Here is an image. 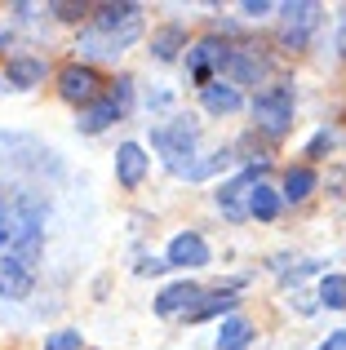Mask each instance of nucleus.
Wrapping results in <instances>:
<instances>
[{
	"instance_id": "nucleus-3",
	"label": "nucleus",
	"mask_w": 346,
	"mask_h": 350,
	"mask_svg": "<svg viewBox=\"0 0 346 350\" xmlns=\"http://www.w3.org/2000/svg\"><path fill=\"white\" fill-rule=\"evenodd\" d=\"M253 124L267 137H284L293 129V89L280 80V85H267L258 98H253Z\"/></svg>"
},
{
	"instance_id": "nucleus-19",
	"label": "nucleus",
	"mask_w": 346,
	"mask_h": 350,
	"mask_svg": "<svg viewBox=\"0 0 346 350\" xmlns=\"http://www.w3.org/2000/svg\"><path fill=\"white\" fill-rule=\"evenodd\" d=\"M235 288H217L213 297H204V301H196V310H191V319H209V315H226V310H235Z\"/></svg>"
},
{
	"instance_id": "nucleus-17",
	"label": "nucleus",
	"mask_w": 346,
	"mask_h": 350,
	"mask_svg": "<svg viewBox=\"0 0 346 350\" xmlns=\"http://www.w3.org/2000/svg\"><path fill=\"white\" fill-rule=\"evenodd\" d=\"M178 49H187V31H182V27H160V31L151 36V53H156V62H173Z\"/></svg>"
},
{
	"instance_id": "nucleus-2",
	"label": "nucleus",
	"mask_w": 346,
	"mask_h": 350,
	"mask_svg": "<svg viewBox=\"0 0 346 350\" xmlns=\"http://www.w3.org/2000/svg\"><path fill=\"white\" fill-rule=\"evenodd\" d=\"M151 146L160 151V160L169 164V173H178V178H191V169H196V146H200V124L191 116H173L169 124H156L151 129Z\"/></svg>"
},
{
	"instance_id": "nucleus-7",
	"label": "nucleus",
	"mask_w": 346,
	"mask_h": 350,
	"mask_svg": "<svg viewBox=\"0 0 346 350\" xmlns=\"http://www.w3.org/2000/svg\"><path fill=\"white\" fill-rule=\"evenodd\" d=\"M98 85H103V76H98L89 62H71V67L58 71V94L67 98V103L76 107H89L98 98Z\"/></svg>"
},
{
	"instance_id": "nucleus-4",
	"label": "nucleus",
	"mask_w": 346,
	"mask_h": 350,
	"mask_svg": "<svg viewBox=\"0 0 346 350\" xmlns=\"http://www.w3.org/2000/svg\"><path fill=\"white\" fill-rule=\"evenodd\" d=\"M280 14H284V23H280V44L297 53V49L311 44V36H315V27H320L324 9L315 5V0H297V5H284Z\"/></svg>"
},
{
	"instance_id": "nucleus-25",
	"label": "nucleus",
	"mask_w": 346,
	"mask_h": 350,
	"mask_svg": "<svg viewBox=\"0 0 346 350\" xmlns=\"http://www.w3.org/2000/svg\"><path fill=\"white\" fill-rule=\"evenodd\" d=\"M138 271H142V275H160V271H165V257H151V262H142Z\"/></svg>"
},
{
	"instance_id": "nucleus-14",
	"label": "nucleus",
	"mask_w": 346,
	"mask_h": 350,
	"mask_svg": "<svg viewBox=\"0 0 346 350\" xmlns=\"http://www.w3.org/2000/svg\"><path fill=\"white\" fill-rule=\"evenodd\" d=\"M320 187V178H315V169H306V164H297V169L284 173V191H280V200H289V204H302L311 191Z\"/></svg>"
},
{
	"instance_id": "nucleus-11",
	"label": "nucleus",
	"mask_w": 346,
	"mask_h": 350,
	"mask_svg": "<svg viewBox=\"0 0 346 350\" xmlns=\"http://www.w3.org/2000/svg\"><path fill=\"white\" fill-rule=\"evenodd\" d=\"M200 297H204V293H200V284H191V280L169 284V288L156 297V315H165V319H169V315H191Z\"/></svg>"
},
{
	"instance_id": "nucleus-1",
	"label": "nucleus",
	"mask_w": 346,
	"mask_h": 350,
	"mask_svg": "<svg viewBox=\"0 0 346 350\" xmlns=\"http://www.w3.org/2000/svg\"><path fill=\"white\" fill-rule=\"evenodd\" d=\"M142 36V5H98L94 23L80 31V53L89 58H120Z\"/></svg>"
},
{
	"instance_id": "nucleus-23",
	"label": "nucleus",
	"mask_w": 346,
	"mask_h": 350,
	"mask_svg": "<svg viewBox=\"0 0 346 350\" xmlns=\"http://www.w3.org/2000/svg\"><path fill=\"white\" fill-rule=\"evenodd\" d=\"M49 9H53V14H58V18H67V23H76L80 14H89L85 5H49Z\"/></svg>"
},
{
	"instance_id": "nucleus-16",
	"label": "nucleus",
	"mask_w": 346,
	"mask_h": 350,
	"mask_svg": "<svg viewBox=\"0 0 346 350\" xmlns=\"http://www.w3.org/2000/svg\"><path fill=\"white\" fill-rule=\"evenodd\" d=\"M280 213V191H271L267 182H258V187L249 191V217H258V222H276Z\"/></svg>"
},
{
	"instance_id": "nucleus-26",
	"label": "nucleus",
	"mask_w": 346,
	"mask_h": 350,
	"mask_svg": "<svg viewBox=\"0 0 346 350\" xmlns=\"http://www.w3.org/2000/svg\"><path fill=\"white\" fill-rule=\"evenodd\" d=\"M320 350H346V328H342V333H333V337H329V342H324Z\"/></svg>"
},
{
	"instance_id": "nucleus-24",
	"label": "nucleus",
	"mask_w": 346,
	"mask_h": 350,
	"mask_svg": "<svg viewBox=\"0 0 346 350\" xmlns=\"http://www.w3.org/2000/svg\"><path fill=\"white\" fill-rule=\"evenodd\" d=\"M249 18H262V14H271V0H249V5H240Z\"/></svg>"
},
{
	"instance_id": "nucleus-6",
	"label": "nucleus",
	"mask_w": 346,
	"mask_h": 350,
	"mask_svg": "<svg viewBox=\"0 0 346 350\" xmlns=\"http://www.w3.org/2000/svg\"><path fill=\"white\" fill-rule=\"evenodd\" d=\"M258 173L262 169H244V173H235L231 182H222V191H217V208H222L226 222H244V217H249V191L262 182Z\"/></svg>"
},
{
	"instance_id": "nucleus-20",
	"label": "nucleus",
	"mask_w": 346,
	"mask_h": 350,
	"mask_svg": "<svg viewBox=\"0 0 346 350\" xmlns=\"http://www.w3.org/2000/svg\"><path fill=\"white\" fill-rule=\"evenodd\" d=\"M320 306L346 310V275H324L320 280Z\"/></svg>"
},
{
	"instance_id": "nucleus-27",
	"label": "nucleus",
	"mask_w": 346,
	"mask_h": 350,
	"mask_svg": "<svg viewBox=\"0 0 346 350\" xmlns=\"http://www.w3.org/2000/svg\"><path fill=\"white\" fill-rule=\"evenodd\" d=\"M9 40H14V31H9V27H0V49H5Z\"/></svg>"
},
{
	"instance_id": "nucleus-22",
	"label": "nucleus",
	"mask_w": 346,
	"mask_h": 350,
	"mask_svg": "<svg viewBox=\"0 0 346 350\" xmlns=\"http://www.w3.org/2000/svg\"><path fill=\"white\" fill-rule=\"evenodd\" d=\"M324 151H333V133H320V137H315L311 146H306V155H315V160H320Z\"/></svg>"
},
{
	"instance_id": "nucleus-8",
	"label": "nucleus",
	"mask_w": 346,
	"mask_h": 350,
	"mask_svg": "<svg viewBox=\"0 0 346 350\" xmlns=\"http://www.w3.org/2000/svg\"><path fill=\"white\" fill-rule=\"evenodd\" d=\"M213 262V253H209L204 235L196 231H182L169 239V253H165V266H178V271H200V266Z\"/></svg>"
},
{
	"instance_id": "nucleus-9",
	"label": "nucleus",
	"mask_w": 346,
	"mask_h": 350,
	"mask_svg": "<svg viewBox=\"0 0 346 350\" xmlns=\"http://www.w3.org/2000/svg\"><path fill=\"white\" fill-rule=\"evenodd\" d=\"M222 80L226 85H258V80H267V58H258L253 49H226Z\"/></svg>"
},
{
	"instance_id": "nucleus-21",
	"label": "nucleus",
	"mask_w": 346,
	"mask_h": 350,
	"mask_svg": "<svg viewBox=\"0 0 346 350\" xmlns=\"http://www.w3.org/2000/svg\"><path fill=\"white\" fill-rule=\"evenodd\" d=\"M44 350H80V333L76 328H58L44 337Z\"/></svg>"
},
{
	"instance_id": "nucleus-12",
	"label": "nucleus",
	"mask_w": 346,
	"mask_h": 350,
	"mask_svg": "<svg viewBox=\"0 0 346 350\" xmlns=\"http://www.w3.org/2000/svg\"><path fill=\"white\" fill-rule=\"evenodd\" d=\"M120 116H124V111L116 107V98H94L89 107H80L76 129H80V133H103V129H111Z\"/></svg>"
},
{
	"instance_id": "nucleus-10",
	"label": "nucleus",
	"mask_w": 346,
	"mask_h": 350,
	"mask_svg": "<svg viewBox=\"0 0 346 350\" xmlns=\"http://www.w3.org/2000/svg\"><path fill=\"white\" fill-rule=\"evenodd\" d=\"M147 151H142L138 142H120V151H116V178H120L124 191L142 187V178H147Z\"/></svg>"
},
{
	"instance_id": "nucleus-28",
	"label": "nucleus",
	"mask_w": 346,
	"mask_h": 350,
	"mask_svg": "<svg viewBox=\"0 0 346 350\" xmlns=\"http://www.w3.org/2000/svg\"><path fill=\"white\" fill-rule=\"evenodd\" d=\"M342 49H346V23H342Z\"/></svg>"
},
{
	"instance_id": "nucleus-18",
	"label": "nucleus",
	"mask_w": 346,
	"mask_h": 350,
	"mask_svg": "<svg viewBox=\"0 0 346 350\" xmlns=\"http://www.w3.org/2000/svg\"><path fill=\"white\" fill-rule=\"evenodd\" d=\"M44 80V62L40 58H9V85L18 89H31Z\"/></svg>"
},
{
	"instance_id": "nucleus-5",
	"label": "nucleus",
	"mask_w": 346,
	"mask_h": 350,
	"mask_svg": "<svg viewBox=\"0 0 346 350\" xmlns=\"http://www.w3.org/2000/svg\"><path fill=\"white\" fill-rule=\"evenodd\" d=\"M226 49H231V44L213 40V36L187 49V71H191V80H196L200 89L213 85V80H222V58H226Z\"/></svg>"
},
{
	"instance_id": "nucleus-13",
	"label": "nucleus",
	"mask_w": 346,
	"mask_h": 350,
	"mask_svg": "<svg viewBox=\"0 0 346 350\" xmlns=\"http://www.w3.org/2000/svg\"><path fill=\"white\" fill-rule=\"evenodd\" d=\"M200 103H204L209 116H231V111H240V107H244V98H240V89H235V85L213 80V85L200 89Z\"/></svg>"
},
{
	"instance_id": "nucleus-15",
	"label": "nucleus",
	"mask_w": 346,
	"mask_h": 350,
	"mask_svg": "<svg viewBox=\"0 0 346 350\" xmlns=\"http://www.w3.org/2000/svg\"><path fill=\"white\" fill-rule=\"evenodd\" d=\"M253 342V324L249 319H240V315H231V319H222V328H217V350H249Z\"/></svg>"
}]
</instances>
